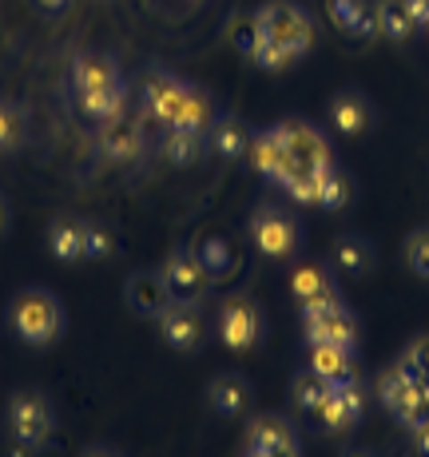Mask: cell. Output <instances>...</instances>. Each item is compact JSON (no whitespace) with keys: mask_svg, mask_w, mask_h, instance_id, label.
I'll return each instance as SVG.
<instances>
[{"mask_svg":"<svg viewBox=\"0 0 429 457\" xmlns=\"http://www.w3.org/2000/svg\"><path fill=\"white\" fill-rule=\"evenodd\" d=\"M160 278L168 287L171 303H187V306H199L207 295H211V275L207 267L199 262L195 247H175L160 267Z\"/></svg>","mask_w":429,"mask_h":457,"instance_id":"obj_8","label":"cell"},{"mask_svg":"<svg viewBox=\"0 0 429 457\" xmlns=\"http://www.w3.org/2000/svg\"><path fill=\"white\" fill-rule=\"evenodd\" d=\"M326 12L334 29L350 32V37H374L378 32V16H374L370 0H326Z\"/></svg>","mask_w":429,"mask_h":457,"instance_id":"obj_22","label":"cell"},{"mask_svg":"<svg viewBox=\"0 0 429 457\" xmlns=\"http://www.w3.org/2000/svg\"><path fill=\"white\" fill-rule=\"evenodd\" d=\"M406 262L414 275L429 278V227H417V231H409L406 239Z\"/></svg>","mask_w":429,"mask_h":457,"instance_id":"obj_35","label":"cell"},{"mask_svg":"<svg viewBox=\"0 0 429 457\" xmlns=\"http://www.w3.org/2000/svg\"><path fill=\"white\" fill-rule=\"evenodd\" d=\"M160 152H163V160L175 163V167H195L199 160H203V152H207V136L168 128L160 136Z\"/></svg>","mask_w":429,"mask_h":457,"instance_id":"obj_28","label":"cell"},{"mask_svg":"<svg viewBox=\"0 0 429 457\" xmlns=\"http://www.w3.org/2000/svg\"><path fill=\"white\" fill-rule=\"evenodd\" d=\"M80 457H120V453L111 450V445H87V450H84Z\"/></svg>","mask_w":429,"mask_h":457,"instance_id":"obj_39","label":"cell"},{"mask_svg":"<svg viewBox=\"0 0 429 457\" xmlns=\"http://www.w3.org/2000/svg\"><path fill=\"white\" fill-rule=\"evenodd\" d=\"M124 298L139 319H160L171 306V295H168V287H163L160 270H136L124 287Z\"/></svg>","mask_w":429,"mask_h":457,"instance_id":"obj_16","label":"cell"},{"mask_svg":"<svg viewBox=\"0 0 429 457\" xmlns=\"http://www.w3.org/2000/svg\"><path fill=\"white\" fill-rule=\"evenodd\" d=\"M278 139L286 144V152H291V160L302 167V171H322V167L334 163V152H330V139L322 136L314 124H306V120H283V124H275Z\"/></svg>","mask_w":429,"mask_h":457,"instance_id":"obj_11","label":"cell"},{"mask_svg":"<svg viewBox=\"0 0 429 457\" xmlns=\"http://www.w3.org/2000/svg\"><path fill=\"white\" fill-rule=\"evenodd\" d=\"M247 457H302L299 450H270V453H251L247 450Z\"/></svg>","mask_w":429,"mask_h":457,"instance_id":"obj_43","label":"cell"},{"mask_svg":"<svg viewBox=\"0 0 429 457\" xmlns=\"http://www.w3.org/2000/svg\"><path fill=\"white\" fill-rule=\"evenodd\" d=\"M330 386H334V382H326L322 374H314L310 366H306V370L294 374V382H291V398H294V406H299L302 414H318V406L330 398Z\"/></svg>","mask_w":429,"mask_h":457,"instance_id":"obj_30","label":"cell"},{"mask_svg":"<svg viewBox=\"0 0 429 457\" xmlns=\"http://www.w3.org/2000/svg\"><path fill=\"white\" fill-rule=\"evenodd\" d=\"M374 16H378V32L386 40L401 44L417 32V21H414V12H409L406 0H378V4H374Z\"/></svg>","mask_w":429,"mask_h":457,"instance_id":"obj_29","label":"cell"},{"mask_svg":"<svg viewBox=\"0 0 429 457\" xmlns=\"http://www.w3.org/2000/svg\"><path fill=\"white\" fill-rule=\"evenodd\" d=\"M302 330L310 342H330V346L354 350L358 346V314L346 303H326V306H306L302 311Z\"/></svg>","mask_w":429,"mask_h":457,"instance_id":"obj_10","label":"cell"},{"mask_svg":"<svg viewBox=\"0 0 429 457\" xmlns=\"http://www.w3.org/2000/svg\"><path fill=\"white\" fill-rule=\"evenodd\" d=\"M406 4H409V12H414L417 29H425L429 24V0H406Z\"/></svg>","mask_w":429,"mask_h":457,"instance_id":"obj_37","label":"cell"},{"mask_svg":"<svg viewBox=\"0 0 429 457\" xmlns=\"http://www.w3.org/2000/svg\"><path fill=\"white\" fill-rule=\"evenodd\" d=\"M8 327L29 346H52L64 334V303L48 287H24L8 303Z\"/></svg>","mask_w":429,"mask_h":457,"instance_id":"obj_2","label":"cell"},{"mask_svg":"<svg viewBox=\"0 0 429 457\" xmlns=\"http://www.w3.org/2000/svg\"><path fill=\"white\" fill-rule=\"evenodd\" d=\"M414 450L422 453V457H429V426H422V429H414Z\"/></svg>","mask_w":429,"mask_h":457,"instance_id":"obj_38","label":"cell"},{"mask_svg":"<svg viewBox=\"0 0 429 457\" xmlns=\"http://www.w3.org/2000/svg\"><path fill=\"white\" fill-rule=\"evenodd\" d=\"M72 92H76V108L84 116L100 120V124L124 116L128 87L124 76H120L116 56H108V52H80L72 60Z\"/></svg>","mask_w":429,"mask_h":457,"instance_id":"obj_1","label":"cell"},{"mask_svg":"<svg viewBox=\"0 0 429 457\" xmlns=\"http://www.w3.org/2000/svg\"><path fill=\"white\" fill-rule=\"evenodd\" d=\"M183 92H187V80H179L168 68H147L144 84H139V124L152 120L160 128H175Z\"/></svg>","mask_w":429,"mask_h":457,"instance_id":"obj_7","label":"cell"},{"mask_svg":"<svg viewBox=\"0 0 429 457\" xmlns=\"http://www.w3.org/2000/svg\"><path fill=\"white\" fill-rule=\"evenodd\" d=\"M195 254H199V262L207 267L211 283H223V278H231L235 270H239V254H235V247L223 239V235H203Z\"/></svg>","mask_w":429,"mask_h":457,"instance_id":"obj_27","label":"cell"},{"mask_svg":"<svg viewBox=\"0 0 429 457\" xmlns=\"http://www.w3.org/2000/svg\"><path fill=\"white\" fill-rule=\"evenodd\" d=\"M374 262H378V254H374V243L362 239V235H338L334 239V267L342 270V275H370Z\"/></svg>","mask_w":429,"mask_h":457,"instance_id":"obj_26","label":"cell"},{"mask_svg":"<svg viewBox=\"0 0 429 457\" xmlns=\"http://www.w3.org/2000/svg\"><path fill=\"white\" fill-rule=\"evenodd\" d=\"M310 370L322 374L326 382H350V378H362L354 366V350L330 346V342H310Z\"/></svg>","mask_w":429,"mask_h":457,"instance_id":"obj_24","label":"cell"},{"mask_svg":"<svg viewBox=\"0 0 429 457\" xmlns=\"http://www.w3.org/2000/svg\"><path fill=\"white\" fill-rule=\"evenodd\" d=\"M207 144H211V152L219 160H239V155L251 152V128L243 124L239 116L223 112V116L211 124V131H207Z\"/></svg>","mask_w":429,"mask_h":457,"instance_id":"obj_21","label":"cell"},{"mask_svg":"<svg viewBox=\"0 0 429 457\" xmlns=\"http://www.w3.org/2000/svg\"><path fill=\"white\" fill-rule=\"evenodd\" d=\"M21 136H24L21 108H16L12 100H4V96H0V155L16 152V147H21Z\"/></svg>","mask_w":429,"mask_h":457,"instance_id":"obj_32","label":"cell"},{"mask_svg":"<svg viewBox=\"0 0 429 457\" xmlns=\"http://www.w3.org/2000/svg\"><path fill=\"white\" fill-rule=\"evenodd\" d=\"M247 235H251V243H255L259 254L278 259V262L291 259V254H299V247H302L299 219H294L286 207H278V204H259L255 211H251Z\"/></svg>","mask_w":429,"mask_h":457,"instance_id":"obj_5","label":"cell"},{"mask_svg":"<svg viewBox=\"0 0 429 457\" xmlns=\"http://www.w3.org/2000/svg\"><path fill=\"white\" fill-rule=\"evenodd\" d=\"M215 120H219L215 96L207 92V87H199V84H187L183 104H179V116H175V131H195V136H207Z\"/></svg>","mask_w":429,"mask_h":457,"instance_id":"obj_20","label":"cell"},{"mask_svg":"<svg viewBox=\"0 0 429 457\" xmlns=\"http://www.w3.org/2000/svg\"><path fill=\"white\" fill-rule=\"evenodd\" d=\"M116 239L111 231L100 223V219H84V259H108Z\"/></svg>","mask_w":429,"mask_h":457,"instance_id":"obj_33","label":"cell"},{"mask_svg":"<svg viewBox=\"0 0 429 457\" xmlns=\"http://www.w3.org/2000/svg\"><path fill=\"white\" fill-rule=\"evenodd\" d=\"M398 457H422V453H417V450H414V445H409V450H401Z\"/></svg>","mask_w":429,"mask_h":457,"instance_id":"obj_44","label":"cell"},{"mask_svg":"<svg viewBox=\"0 0 429 457\" xmlns=\"http://www.w3.org/2000/svg\"><path fill=\"white\" fill-rule=\"evenodd\" d=\"M195 4H199V0H195Z\"/></svg>","mask_w":429,"mask_h":457,"instance_id":"obj_46","label":"cell"},{"mask_svg":"<svg viewBox=\"0 0 429 457\" xmlns=\"http://www.w3.org/2000/svg\"><path fill=\"white\" fill-rule=\"evenodd\" d=\"M144 128L136 124V120H124V116H116V120H108V124L100 128V152L108 155V160H116V163H136L139 155H144Z\"/></svg>","mask_w":429,"mask_h":457,"instance_id":"obj_17","label":"cell"},{"mask_svg":"<svg viewBox=\"0 0 429 457\" xmlns=\"http://www.w3.org/2000/svg\"><path fill=\"white\" fill-rule=\"evenodd\" d=\"M354 175L346 171V167H338V163H330V167H322L318 171V191H314V204L318 207H326V211H342L354 204Z\"/></svg>","mask_w":429,"mask_h":457,"instance_id":"obj_25","label":"cell"},{"mask_svg":"<svg viewBox=\"0 0 429 457\" xmlns=\"http://www.w3.org/2000/svg\"><path fill=\"white\" fill-rule=\"evenodd\" d=\"M155 322H160L163 342H168L171 350H179V354H195V350L207 342V322H203V311H199V306L171 303Z\"/></svg>","mask_w":429,"mask_h":457,"instance_id":"obj_13","label":"cell"},{"mask_svg":"<svg viewBox=\"0 0 429 457\" xmlns=\"http://www.w3.org/2000/svg\"><path fill=\"white\" fill-rule=\"evenodd\" d=\"M8 219H12V211H8V199L0 195V235L8 231Z\"/></svg>","mask_w":429,"mask_h":457,"instance_id":"obj_42","label":"cell"},{"mask_svg":"<svg viewBox=\"0 0 429 457\" xmlns=\"http://www.w3.org/2000/svg\"><path fill=\"white\" fill-rule=\"evenodd\" d=\"M378 398L393 414V421L406 426L409 434L429 426V390L406 370V362H398V366H390V370L378 374Z\"/></svg>","mask_w":429,"mask_h":457,"instance_id":"obj_3","label":"cell"},{"mask_svg":"<svg viewBox=\"0 0 429 457\" xmlns=\"http://www.w3.org/2000/svg\"><path fill=\"white\" fill-rule=\"evenodd\" d=\"M425 32H429V24H425Z\"/></svg>","mask_w":429,"mask_h":457,"instance_id":"obj_45","label":"cell"},{"mask_svg":"<svg viewBox=\"0 0 429 457\" xmlns=\"http://www.w3.org/2000/svg\"><path fill=\"white\" fill-rule=\"evenodd\" d=\"M247 450L270 453V450H299V434L283 414H259L247 426Z\"/></svg>","mask_w":429,"mask_h":457,"instance_id":"obj_19","label":"cell"},{"mask_svg":"<svg viewBox=\"0 0 429 457\" xmlns=\"http://www.w3.org/2000/svg\"><path fill=\"white\" fill-rule=\"evenodd\" d=\"M37 4L44 8V12H64V8L72 4V0H37Z\"/></svg>","mask_w":429,"mask_h":457,"instance_id":"obj_40","label":"cell"},{"mask_svg":"<svg viewBox=\"0 0 429 457\" xmlns=\"http://www.w3.org/2000/svg\"><path fill=\"white\" fill-rule=\"evenodd\" d=\"M366 414V386L362 378H350V382H334L330 386V398L318 406V426L326 429V434H346V429H354L358 421Z\"/></svg>","mask_w":429,"mask_h":457,"instance_id":"obj_12","label":"cell"},{"mask_svg":"<svg viewBox=\"0 0 429 457\" xmlns=\"http://www.w3.org/2000/svg\"><path fill=\"white\" fill-rule=\"evenodd\" d=\"M48 251L60 262H80L84 259V219L80 215H56L48 223Z\"/></svg>","mask_w":429,"mask_h":457,"instance_id":"obj_23","label":"cell"},{"mask_svg":"<svg viewBox=\"0 0 429 457\" xmlns=\"http://www.w3.org/2000/svg\"><path fill=\"white\" fill-rule=\"evenodd\" d=\"M207 402H211V410L219 418H239L251 410V402H255V390H251V382L243 374L227 370L211 378V386H207Z\"/></svg>","mask_w":429,"mask_h":457,"instance_id":"obj_18","label":"cell"},{"mask_svg":"<svg viewBox=\"0 0 429 457\" xmlns=\"http://www.w3.org/2000/svg\"><path fill=\"white\" fill-rule=\"evenodd\" d=\"M294 60H299V56H291L286 48H275V44H267V40H262V44H259V52H255V64H259V68H267V72L291 68Z\"/></svg>","mask_w":429,"mask_h":457,"instance_id":"obj_36","label":"cell"},{"mask_svg":"<svg viewBox=\"0 0 429 457\" xmlns=\"http://www.w3.org/2000/svg\"><path fill=\"white\" fill-rule=\"evenodd\" d=\"M227 37H231V44H235V52H239V56L255 60V52H259V44H262L259 16H255V12L231 16V24H227Z\"/></svg>","mask_w":429,"mask_h":457,"instance_id":"obj_31","label":"cell"},{"mask_svg":"<svg viewBox=\"0 0 429 457\" xmlns=\"http://www.w3.org/2000/svg\"><path fill=\"white\" fill-rule=\"evenodd\" d=\"M259 29L262 40L275 44V48H286L291 56H302L314 44V16L306 12L299 0H267L259 8Z\"/></svg>","mask_w":429,"mask_h":457,"instance_id":"obj_4","label":"cell"},{"mask_svg":"<svg viewBox=\"0 0 429 457\" xmlns=\"http://www.w3.org/2000/svg\"><path fill=\"white\" fill-rule=\"evenodd\" d=\"M56 429V414H52V402L37 390H21L8 402V434L16 445L24 450H44Z\"/></svg>","mask_w":429,"mask_h":457,"instance_id":"obj_6","label":"cell"},{"mask_svg":"<svg viewBox=\"0 0 429 457\" xmlns=\"http://www.w3.org/2000/svg\"><path fill=\"white\" fill-rule=\"evenodd\" d=\"M291 291L299 298V306H326V303H342L338 295V278L330 275V267L322 262H302L299 270L291 275Z\"/></svg>","mask_w":429,"mask_h":457,"instance_id":"obj_14","label":"cell"},{"mask_svg":"<svg viewBox=\"0 0 429 457\" xmlns=\"http://www.w3.org/2000/svg\"><path fill=\"white\" fill-rule=\"evenodd\" d=\"M215 330L223 346L231 350H255L262 342V306L251 295H227L219 303Z\"/></svg>","mask_w":429,"mask_h":457,"instance_id":"obj_9","label":"cell"},{"mask_svg":"<svg viewBox=\"0 0 429 457\" xmlns=\"http://www.w3.org/2000/svg\"><path fill=\"white\" fill-rule=\"evenodd\" d=\"M401 362H406V370L429 390V334H417V338L409 342L406 354H401Z\"/></svg>","mask_w":429,"mask_h":457,"instance_id":"obj_34","label":"cell"},{"mask_svg":"<svg viewBox=\"0 0 429 457\" xmlns=\"http://www.w3.org/2000/svg\"><path fill=\"white\" fill-rule=\"evenodd\" d=\"M370 124H374L370 96L358 92V87H342V92H334V100H330V128H334L338 136H362Z\"/></svg>","mask_w":429,"mask_h":457,"instance_id":"obj_15","label":"cell"},{"mask_svg":"<svg viewBox=\"0 0 429 457\" xmlns=\"http://www.w3.org/2000/svg\"><path fill=\"white\" fill-rule=\"evenodd\" d=\"M342 457H378V453H374L370 445H346Z\"/></svg>","mask_w":429,"mask_h":457,"instance_id":"obj_41","label":"cell"}]
</instances>
